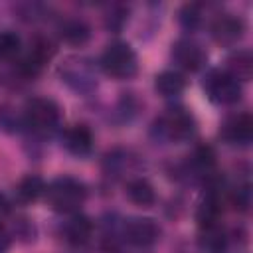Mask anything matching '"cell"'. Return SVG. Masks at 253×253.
<instances>
[{
    "label": "cell",
    "mask_w": 253,
    "mask_h": 253,
    "mask_svg": "<svg viewBox=\"0 0 253 253\" xmlns=\"http://www.w3.org/2000/svg\"><path fill=\"white\" fill-rule=\"evenodd\" d=\"M156 130L162 138L184 140L194 132V119L184 109H172L156 121Z\"/></svg>",
    "instance_id": "5b68a950"
},
{
    "label": "cell",
    "mask_w": 253,
    "mask_h": 253,
    "mask_svg": "<svg viewBox=\"0 0 253 253\" xmlns=\"http://www.w3.org/2000/svg\"><path fill=\"white\" fill-rule=\"evenodd\" d=\"M200 245L206 253H223L227 241H225V235L219 229V225H210V227H202Z\"/></svg>",
    "instance_id": "2e32d148"
},
{
    "label": "cell",
    "mask_w": 253,
    "mask_h": 253,
    "mask_svg": "<svg viewBox=\"0 0 253 253\" xmlns=\"http://www.w3.org/2000/svg\"><path fill=\"white\" fill-rule=\"evenodd\" d=\"M194 160H196V164L200 168H206L208 170V168L213 166V150L210 146H200L196 150V154H194Z\"/></svg>",
    "instance_id": "44dd1931"
},
{
    "label": "cell",
    "mask_w": 253,
    "mask_h": 253,
    "mask_svg": "<svg viewBox=\"0 0 253 253\" xmlns=\"http://www.w3.org/2000/svg\"><path fill=\"white\" fill-rule=\"evenodd\" d=\"M45 192H47V200H49L51 208L57 211H75L87 198L85 184L71 176L53 180Z\"/></svg>",
    "instance_id": "6da1fadb"
},
{
    "label": "cell",
    "mask_w": 253,
    "mask_h": 253,
    "mask_svg": "<svg viewBox=\"0 0 253 253\" xmlns=\"http://www.w3.org/2000/svg\"><path fill=\"white\" fill-rule=\"evenodd\" d=\"M20 36L16 32H0V59H10L20 51Z\"/></svg>",
    "instance_id": "d6986e66"
},
{
    "label": "cell",
    "mask_w": 253,
    "mask_h": 253,
    "mask_svg": "<svg viewBox=\"0 0 253 253\" xmlns=\"http://www.w3.org/2000/svg\"><path fill=\"white\" fill-rule=\"evenodd\" d=\"M172 55L178 61V65H182L188 71H198L206 63V51L192 40L176 42L174 49H172Z\"/></svg>",
    "instance_id": "8992f818"
},
{
    "label": "cell",
    "mask_w": 253,
    "mask_h": 253,
    "mask_svg": "<svg viewBox=\"0 0 253 253\" xmlns=\"http://www.w3.org/2000/svg\"><path fill=\"white\" fill-rule=\"evenodd\" d=\"M206 91L219 105H233L241 99V85L227 71H211L206 77Z\"/></svg>",
    "instance_id": "277c9868"
},
{
    "label": "cell",
    "mask_w": 253,
    "mask_h": 253,
    "mask_svg": "<svg viewBox=\"0 0 253 253\" xmlns=\"http://www.w3.org/2000/svg\"><path fill=\"white\" fill-rule=\"evenodd\" d=\"M126 241L134 247H148L152 243H156L160 229L152 219H132L128 221L126 229H125Z\"/></svg>",
    "instance_id": "52a82bcc"
},
{
    "label": "cell",
    "mask_w": 253,
    "mask_h": 253,
    "mask_svg": "<svg viewBox=\"0 0 253 253\" xmlns=\"http://www.w3.org/2000/svg\"><path fill=\"white\" fill-rule=\"evenodd\" d=\"M223 138L231 144H249L253 138V119L249 113L231 117L223 125Z\"/></svg>",
    "instance_id": "ba28073f"
},
{
    "label": "cell",
    "mask_w": 253,
    "mask_h": 253,
    "mask_svg": "<svg viewBox=\"0 0 253 253\" xmlns=\"http://www.w3.org/2000/svg\"><path fill=\"white\" fill-rule=\"evenodd\" d=\"M235 204H237L241 210H247V206H249V190H247V188L237 190V194H235Z\"/></svg>",
    "instance_id": "7402d4cb"
},
{
    "label": "cell",
    "mask_w": 253,
    "mask_h": 253,
    "mask_svg": "<svg viewBox=\"0 0 253 253\" xmlns=\"http://www.w3.org/2000/svg\"><path fill=\"white\" fill-rule=\"evenodd\" d=\"M6 211H8V200H6V198L0 194V217H2Z\"/></svg>",
    "instance_id": "603a6c76"
},
{
    "label": "cell",
    "mask_w": 253,
    "mask_h": 253,
    "mask_svg": "<svg viewBox=\"0 0 253 253\" xmlns=\"http://www.w3.org/2000/svg\"><path fill=\"white\" fill-rule=\"evenodd\" d=\"M186 87V79L182 73L178 71H162L158 77H156V89L158 93H162L164 97H174V95H180Z\"/></svg>",
    "instance_id": "9a60e30c"
},
{
    "label": "cell",
    "mask_w": 253,
    "mask_h": 253,
    "mask_svg": "<svg viewBox=\"0 0 253 253\" xmlns=\"http://www.w3.org/2000/svg\"><path fill=\"white\" fill-rule=\"evenodd\" d=\"M227 67H229V75L237 81H247L251 79L253 75V57H251V51L247 49H237L235 53L229 55L227 59Z\"/></svg>",
    "instance_id": "7c38bea8"
},
{
    "label": "cell",
    "mask_w": 253,
    "mask_h": 253,
    "mask_svg": "<svg viewBox=\"0 0 253 253\" xmlns=\"http://www.w3.org/2000/svg\"><path fill=\"white\" fill-rule=\"evenodd\" d=\"M219 213H221V206H219V200H217L213 194L206 196V200L202 202V206H200V210H198V219H200L202 227L217 225Z\"/></svg>",
    "instance_id": "ac0fdd59"
},
{
    "label": "cell",
    "mask_w": 253,
    "mask_h": 253,
    "mask_svg": "<svg viewBox=\"0 0 253 253\" xmlns=\"http://www.w3.org/2000/svg\"><path fill=\"white\" fill-rule=\"evenodd\" d=\"M243 30H245V26L239 18L223 16L213 24L211 34H213L215 42H219V43H235L243 36Z\"/></svg>",
    "instance_id": "9c48e42d"
},
{
    "label": "cell",
    "mask_w": 253,
    "mask_h": 253,
    "mask_svg": "<svg viewBox=\"0 0 253 253\" xmlns=\"http://www.w3.org/2000/svg\"><path fill=\"white\" fill-rule=\"evenodd\" d=\"M126 196L132 204L140 206V208H148L150 204H154V188L150 186V182H146L144 178H136L126 186Z\"/></svg>",
    "instance_id": "4fadbf2b"
},
{
    "label": "cell",
    "mask_w": 253,
    "mask_h": 253,
    "mask_svg": "<svg viewBox=\"0 0 253 253\" xmlns=\"http://www.w3.org/2000/svg\"><path fill=\"white\" fill-rule=\"evenodd\" d=\"M59 34L63 38V42L71 43V45H81L89 40V26L83 20H65L59 26Z\"/></svg>",
    "instance_id": "5bb4252c"
},
{
    "label": "cell",
    "mask_w": 253,
    "mask_h": 253,
    "mask_svg": "<svg viewBox=\"0 0 253 253\" xmlns=\"http://www.w3.org/2000/svg\"><path fill=\"white\" fill-rule=\"evenodd\" d=\"M43 192H45V184L36 174H30V176L22 178V182L18 184V198L22 202H36Z\"/></svg>",
    "instance_id": "e0dca14e"
},
{
    "label": "cell",
    "mask_w": 253,
    "mask_h": 253,
    "mask_svg": "<svg viewBox=\"0 0 253 253\" xmlns=\"http://www.w3.org/2000/svg\"><path fill=\"white\" fill-rule=\"evenodd\" d=\"M6 245H8V237L0 231V251H4V249H6Z\"/></svg>",
    "instance_id": "cb8c5ba5"
},
{
    "label": "cell",
    "mask_w": 253,
    "mask_h": 253,
    "mask_svg": "<svg viewBox=\"0 0 253 253\" xmlns=\"http://www.w3.org/2000/svg\"><path fill=\"white\" fill-rule=\"evenodd\" d=\"M26 123L38 132H49L59 125V107L45 97L32 99L26 105Z\"/></svg>",
    "instance_id": "3957f363"
},
{
    "label": "cell",
    "mask_w": 253,
    "mask_h": 253,
    "mask_svg": "<svg viewBox=\"0 0 253 253\" xmlns=\"http://www.w3.org/2000/svg\"><path fill=\"white\" fill-rule=\"evenodd\" d=\"M65 146L75 156H85L93 148V134L85 125H75L65 134Z\"/></svg>",
    "instance_id": "30bf717a"
},
{
    "label": "cell",
    "mask_w": 253,
    "mask_h": 253,
    "mask_svg": "<svg viewBox=\"0 0 253 253\" xmlns=\"http://www.w3.org/2000/svg\"><path fill=\"white\" fill-rule=\"evenodd\" d=\"M91 233H93V223H91V219L87 215H81V213H75L65 225V237L73 245L87 243Z\"/></svg>",
    "instance_id": "8fae6325"
},
{
    "label": "cell",
    "mask_w": 253,
    "mask_h": 253,
    "mask_svg": "<svg viewBox=\"0 0 253 253\" xmlns=\"http://www.w3.org/2000/svg\"><path fill=\"white\" fill-rule=\"evenodd\" d=\"M202 20V12H200V6L196 4H186L182 10H180V22L186 26V28H196Z\"/></svg>",
    "instance_id": "ffe728a7"
},
{
    "label": "cell",
    "mask_w": 253,
    "mask_h": 253,
    "mask_svg": "<svg viewBox=\"0 0 253 253\" xmlns=\"http://www.w3.org/2000/svg\"><path fill=\"white\" fill-rule=\"evenodd\" d=\"M101 65L107 75H111L115 79H126L136 73L138 61H136V53L132 51V47L128 43L117 42V43H111L103 51Z\"/></svg>",
    "instance_id": "7a4b0ae2"
}]
</instances>
